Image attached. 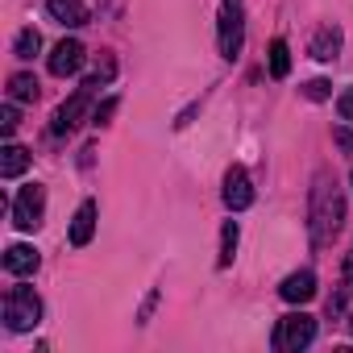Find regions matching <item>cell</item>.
Instances as JSON below:
<instances>
[{
  "label": "cell",
  "instance_id": "26",
  "mask_svg": "<svg viewBox=\"0 0 353 353\" xmlns=\"http://www.w3.org/2000/svg\"><path fill=\"white\" fill-rule=\"evenodd\" d=\"M349 332H353V316H349Z\"/></svg>",
  "mask_w": 353,
  "mask_h": 353
},
{
  "label": "cell",
  "instance_id": "8",
  "mask_svg": "<svg viewBox=\"0 0 353 353\" xmlns=\"http://www.w3.org/2000/svg\"><path fill=\"white\" fill-rule=\"evenodd\" d=\"M225 204H229L233 212H241V208H250V204H254V188H250V174H245L241 166H233V170L225 174Z\"/></svg>",
  "mask_w": 353,
  "mask_h": 353
},
{
  "label": "cell",
  "instance_id": "6",
  "mask_svg": "<svg viewBox=\"0 0 353 353\" xmlns=\"http://www.w3.org/2000/svg\"><path fill=\"white\" fill-rule=\"evenodd\" d=\"M92 96H96V88H88V83H83V88H79V92H75V96H71L67 104H59V112H54V121H50V133H54V137H63V133H71V129L79 125V117L88 112V104H92Z\"/></svg>",
  "mask_w": 353,
  "mask_h": 353
},
{
  "label": "cell",
  "instance_id": "11",
  "mask_svg": "<svg viewBox=\"0 0 353 353\" xmlns=\"http://www.w3.org/2000/svg\"><path fill=\"white\" fill-rule=\"evenodd\" d=\"M38 262H42V258H38V250H34V245H9V250H5V270H9V274H17V279L34 274V270H38Z\"/></svg>",
  "mask_w": 353,
  "mask_h": 353
},
{
  "label": "cell",
  "instance_id": "13",
  "mask_svg": "<svg viewBox=\"0 0 353 353\" xmlns=\"http://www.w3.org/2000/svg\"><path fill=\"white\" fill-rule=\"evenodd\" d=\"M92 233H96V200H83L71 221V245H88Z\"/></svg>",
  "mask_w": 353,
  "mask_h": 353
},
{
  "label": "cell",
  "instance_id": "19",
  "mask_svg": "<svg viewBox=\"0 0 353 353\" xmlns=\"http://www.w3.org/2000/svg\"><path fill=\"white\" fill-rule=\"evenodd\" d=\"M112 75H117V63H112V59H104V63H100V67H96V71H92V75H88V79H83V83H88V88H96V92H100V88H104V83H112Z\"/></svg>",
  "mask_w": 353,
  "mask_h": 353
},
{
  "label": "cell",
  "instance_id": "23",
  "mask_svg": "<svg viewBox=\"0 0 353 353\" xmlns=\"http://www.w3.org/2000/svg\"><path fill=\"white\" fill-rule=\"evenodd\" d=\"M336 112H341L345 121H353V88H349V92H341V100H336Z\"/></svg>",
  "mask_w": 353,
  "mask_h": 353
},
{
  "label": "cell",
  "instance_id": "21",
  "mask_svg": "<svg viewBox=\"0 0 353 353\" xmlns=\"http://www.w3.org/2000/svg\"><path fill=\"white\" fill-rule=\"evenodd\" d=\"M17 125H21L17 108H13V104H5V108H0V129H5V137H13V133H17Z\"/></svg>",
  "mask_w": 353,
  "mask_h": 353
},
{
  "label": "cell",
  "instance_id": "5",
  "mask_svg": "<svg viewBox=\"0 0 353 353\" xmlns=\"http://www.w3.org/2000/svg\"><path fill=\"white\" fill-rule=\"evenodd\" d=\"M42 216H46V188L42 183H26L17 192V200H13V225L21 233H34L42 225Z\"/></svg>",
  "mask_w": 353,
  "mask_h": 353
},
{
  "label": "cell",
  "instance_id": "2",
  "mask_svg": "<svg viewBox=\"0 0 353 353\" xmlns=\"http://www.w3.org/2000/svg\"><path fill=\"white\" fill-rule=\"evenodd\" d=\"M5 324L9 332H30L42 324V299L34 287H9L5 295Z\"/></svg>",
  "mask_w": 353,
  "mask_h": 353
},
{
  "label": "cell",
  "instance_id": "10",
  "mask_svg": "<svg viewBox=\"0 0 353 353\" xmlns=\"http://www.w3.org/2000/svg\"><path fill=\"white\" fill-rule=\"evenodd\" d=\"M46 13L59 21V26H88V5L83 0H46Z\"/></svg>",
  "mask_w": 353,
  "mask_h": 353
},
{
  "label": "cell",
  "instance_id": "3",
  "mask_svg": "<svg viewBox=\"0 0 353 353\" xmlns=\"http://www.w3.org/2000/svg\"><path fill=\"white\" fill-rule=\"evenodd\" d=\"M312 341H316V320H312L307 312H291V316H283L279 328H274V349H279V353H299V349H307Z\"/></svg>",
  "mask_w": 353,
  "mask_h": 353
},
{
  "label": "cell",
  "instance_id": "17",
  "mask_svg": "<svg viewBox=\"0 0 353 353\" xmlns=\"http://www.w3.org/2000/svg\"><path fill=\"white\" fill-rule=\"evenodd\" d=\"M38 50H42V34H38V30H21V34L13 38V54H17V59H34Z\"/></svg>",
  "mask_w": 353,
  "mask_h": 353
},
{
  "label": "cell",
  "instance_id": "25",
  "mask_svg": "<svg viewBox=\"0 0 353 353\" xmlns=\"http://www.w3.org/2000/svg\"><path fill=\"white\" fill-rule=\"evenodd\" d=\"M341 274H345V291H353V254L345 258V270H341Z\"/></svg>",
  "mask_w": 353,
  "mask_h": 353
},
{
  "label": "cell",
  "instance_id": "14",
  "mask_svg": "<svg viewBox=\"0 0 353 353\" xmlns=\"http://www.w3.org/2000/svg\"><path fill=\"white\" fill-rule=\"evenodd\" d=\"M26 166H30V150H26V145L9 141L5 150H0V174H5V179H17Z\"/></svg>",
  "mask_w": 353,
  "mask_h": 353
},
{
  "label": "cell",
  "instance_id": "12",
  "mask_svg": "<svg viewBox=\"0 0 353 353\" xmlns=\"http://www.w3.org/2000/svg\"><path fill=\"white\" fill-rule=\"evenodd\" d=\"M336 50H341V30H336V26L316 30V38H312V46H307V54H312V59H320V63H332V59H336Z\"/></svg>",
  "mask_w": 353,
  "mask_h": 353
},
{
  "label": "cell",
  "instance_id": "1",
  "mask_svg": "<svg viewBox=\"0 0 353 353\" xmlns=\"http://www.w3.org/2000/svg\"><path fill=\"white\" fill-rule=\"evenodd\" d=\"M341 221H345V196L336 188V179L328 170L316 174L312 183V208H307V229H312V245L324 250L336 233H341Z\"/></svg>",
  "mask_w": 353,
  "mask_h": 353
},
{
  "label": "cell",
  "instance_id": "22",
  "mask_svg": "<svg viewBox=\"0 0 353 353\" xmlns=\"http://www.w3.org/2000/svg\"><path fill=\"white\" fill-rule=\"evenodd\" d=\"M117 112V100H104V104H96V112H92V125H108V117Z\"/></svg>",
  "mask_w": 353,
  "mask_h": 353
},
{
  "label": "cell",
  "instance_id": "24",
  "mask_svg": "<svg viewBox=\"0 0 353 353\" xmlns=\"http://www.w3.org/2000/svg\"><path fill=\"white\" fill-rule=\"evenodd\" d=\"M336 145H341V150H353V133H349V129H336Z\"/></svg>",
  "mask_w": 353,
  "mask_h": 353
},
{
  "label": "cell",
  "instance_id": "7",
  "mask_svg": "<svg viewBox=\"0 0 353 353\" xmlns=\"http://www.w3.org/2000/svg\"><path fill=\"white\" fill-rule=\"evenodd\" d=\"M79 67H83V46H79L75 38H63V42L50 50V75L67 79V75H75Z\"/></svg>",
  "mask_w": 353,
  "mask_h": 353
},
{
  "label": "cell",
  "instance_id": "16",
  "mask_svg": "<svg viewBox=\"0 0 353 353\" xmlns=\"http://www.w3.org/2000/svg\"><path fill=\"white\" fill-rule=\"evenodd\" d=\"M9 100H21V104H26V100H38V79L26 75V71L13 75V79H9Z\"/></svg>",
  "mask_w": 353,
  "mask_h": 353
},
{
  "label": "cell",
  "instance_id": "20",
  "mask_svg": "<svg viewBox=\"0 0 353 353\" xmlns=\"http://www.w3.org/2000/svg\"><path fill=\"white\" fill-rule=\"evenodd\" d=\"M328 92H332L328 79H307V83H303V96H307V100H328Z\"/></svg>",
  "mask_w": 353,
  "mask_h": 353
},
{
  "label": "cell",
  "instance_id": "9",
  "mask_svg": "<svg viewBox=\"0 0 353 353\" xmlns=\"http://www.w3.org/2000/svg\"><path fill=\"white\" fill-rule=\"evenodd\" d=\"M279 295H283L287 303H307V299H316V274H312V270H295V274H287L283 287H279Z\"/></svg>",
  "mask_w": 353,
  "mask_h": 353
},
{
  "label": "cell",
  "instance_id": "18",
  "mask_svg": "<svg viewBox=\"0 0 353 353\" xmlns=\"http://www.w3.org/2000/svg\"><path fill=\"white\" fill-rule=\"evenodd\" d=\"M233 250H237V221H225L221 229V266H233Z\"/></svg>",
  "mask_w": 353,
  "mask_h": 353
},
{
  "label": "cell",
  "instance_id": "15",
  "mask_svg": "<svg viewBox=\"0 0 353 353\" xmlns=\"http://www.w3.org/2000/svg\"><path fill=\"white\" fill-rule=\"evenodd\" d=\"M287 71H291V50H287L283 38H274L270 42V75L274 79H287Z\"/></svg>",
  "mask_w": 353,
  "mask_h": 353
},
{
  "label": "cell",
  "instance_id": "4",
  "mask_svg": "<svg viewBox=\"0 0 353 353\" xmlns=\"http://www.w3.org/2000/svg\"><path fill=\"white\" fill-rule=\"evenodd\" d=\"M221 54L225 59H237L241 46H245V5L241 0H225L221 5Z\"/></svg>",
  "mask_w": 353,
  "mask_h": 353
}]
</instances>
